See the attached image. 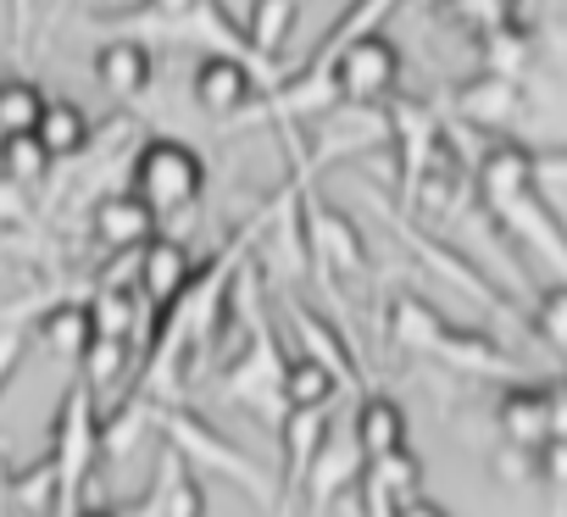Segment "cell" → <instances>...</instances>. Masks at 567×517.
Wrapping results in <instances>:
<instances>
[{"instance_id":"41","label":"cell","mask_w":567,"mask_h":517,"mask_svg":"<svg viewBox=\"0 0 567 517\" xmlns=\"http://www.w3.org/2000/svg\"><path fill=\"white\" fill-rule=\"evenodd\" d=\"M517 7H523V0H517Z\"/></svg>"},{"instance_id":"34","label":"cell","mask_w":567,"mask_h":517,"mask_svg":"<svg viewBox=\"0 0 567 517\" xmlns=\"http://www.w3.org/2000/svg\"><path fill=\"white\" fill-rule=\"evenodd\" d=\"M23 351H29V334L0 323V395H7V384L18 379V368H23Z\"/></svg>"},{"instance_id":"20","label":"cell","mask_w":567,"mask_h":517,"mask_svg":"<svg viewBox=\"0 0 567 517\" xmlns=\"http://www.w3.org/2000/svg\"><path fill=\"white\" fill-rule=\"evenodd\" d=\"M340 395V373H329L312 356H284V417L290 412H329Z\"/></svg>"},{"instance_id":"8","label":"cell","mask_w":567,"mask_h":517,"mask_svg":"<svg viewBox=\"0 0 567 517\" xmlns=\"http://www.w3.org/2000/svg\"><path fill=\"white\" fill-rule=\"evenodd\" d=\"M495 223L501 228H512L545 268H556L561 273V285H567V228H561V217L545 206V195L539 189H528V195H517V200H506V206H495Z\"/></svg>"},{"instance_id":"21","label":"cell","mask_w":567,"mask_h":517,"mask_svg":"<svg viewBox=\"0 0 567 517\" xmlns=\"http://www.w3.org/2000/svg\"><path fill=\"white\" fill-rule=\"evenodd\" d=\"M34 334L56 351V356H68V362H79L90 345H95V318H90V301H56V307H45L40 312V323H34Z\"/></svg>"},{"instance_id":"24","label":"cell","mask_w":567,"mask_h":517,"mask_svg":"<svg viewBox=\"0 0 567 517\" xmlns=\"http://www.w3.org/2000/svg\"><path fill=\"white\" fill-rule=\"evenodd\" d=\"M401 239H406V245L423 256L429 268H440V273H445L456 290H467V296H473V301H484V307H501V296H495L484 279H478V268H473V262H462L456 250H445L440 239H429V234H417V228H406V223H401Z\"/></svg>"},{"instance_id":"39","label":"cell","mask_w":567,"mask_h":517,"mask_svg":"<svg viewBox=\"0 0 567 517\" xmlns=\"http://www.w3.org/2000/svg\"><path fill=\"white\" fill-rule=\"evenodd\" d=\"M0 517H12V462L0 451Z\"/></svg>"},{"instance_id":"27","label":"cell","mask_w":567,"mask_h":517,"mask_svg":"<svg viewBox=\"0 0 567 517\" xmlns=\"http://www.w3.org/2000/svg\"><path fill=\"white\" fill-rule=\"evenodd\" d=\"M478 45H484V73H495V79H523V68L534 56V34L517 18L501 23V29H489Z\"/></svg>"},{"instance_id":"5","label":"cell","mask_w":567,"mask_h":517,"mask_svg":"<svg viewBox=\"0 0 567 517\" xmlns=\"http://www.w3.org/2000/svg\"><path fill=\"white\" fill-rule=\"evenodd\" d=\"M223 395L239 401V406H256V412L284 406V351H278L272 323H267L261 312H250V345H245L239 362H228Z\"/></svg>"},{"instance_id":"13","label":"cell","mask_w":567,"mask_h":517,"mask_svg":"<svg viewBox=\"0 0 567 517\" xmlns=\"http://www.w3.org/2000/svg\"><path fill=\"white\" fill-rule=\"evenodd\" d=\"M134 517H206V484H200V473H195L178 451L162 445V456H156V484H151V495L140 500Z\"/></svg>"},{"instance_id":"38","label":"cell","mask_w":567,"mask_h":517,"mask_svg":"<svg viewBox=\"0 0 567 517\" xmlns=\"http://www.w3.org/2000/svg\"><path fill=\"white\" fill-rule=\"evenodd\" d=\"M395 517H451L440 500H429V495H412V500H401L395 506Z\"/></svg>"},{"instance_id":"31","label":"cell","mask_w":567,"mask_h":517,"mask_svg":"<svg viewBox=\"0 0 567 517\" xmlns=\"http://www.w3.org/2000/svg\"><path fill=\"white\" fill-rule=\"evenodd\" d=\"M128 351H134L128 340H101V334H95V345H90V351L79 356V368H84V384H90V395H95V390H106V384H112V379L123 373Z\"/></svg>"},{"instance_id":"6","label":"cell","mask_w":567,"mask_h":517,"mask_svg":"<svg viewBox=\"0 0 567 517\" xmlns=\"http://www.w3.org/2000/svg\"><path fill=\"white\" fill-rule=\"evenodd\" d=\"M307 250L323 273H340V279H362L368 273V239L362 228L340 211V206H323L307 195Z\"/></svg>"},{"instance_id":"19","label":"cell","mask_w":567,"mask_h":517,"mask_svg":"<svg viewBox=\"0 0 567 517\" xmlns=\"http://www.w3.org/2000/svg\"><path fill=\"white\" fill-rule=\"evenodd\" d=\"M284 312H290V323H296V334H301V356L323 362V368L340 373V384H346V379H351V345L340 340V329H334L323 312H312L301 296H284Z\"/></svg>"},{"instance_id":"28","label":"cell","mask_w":567,"mask_h":517,"mask_svg":"<svg viewBox=\"0 0 567 517\" xmlns=\"http://www.w3.org/2000/svg\"><path fill=\"white\" fill-rule=\"evenodd\" d=\"M45 90L34 79H0V134H34L40 117H45Z\"/></svg>"},{"instance_id":"26","label":"cell","mask_w":567,"mask_h":517,"mask_svg":"<svg viewBox=\"0 0 567 517\" xmlns=\"http://www.w3.org/2000/svg\"><path fill=\"white\" fill-rule=\"evenodd\" d=\"M51 151L40 145V134H0V178L18 184V189H34L51 178Z\"/></svg>"},{"instance_id":"10","label":"cell","mask_w":567,"mask_h":517,"mask_svg":"<svg viewBox=\"0 0 567 517\" xmlns=\"http://www.w3.org/2000/svg\"><path fill=\"white\" fill-rule=\"evenodd\" d=\"M90 234H95L101 250L134 256V250H145V245L156 239V211H151L140 195L112 189V195H101V200L90 206Z\"/></svg>"},{"instance_id":"18","label":"cell","mask_w":567,"mask_h":517,"mask_svg":"<svg viewBox=\"0 0 567 517\" xmlns=\"http://www.w3.org/2000/svg\"><path fill=\"white\" fill-rule=\"evenodd\" d=\"M445 329H451V323H445L429 301H417V296H395L390 312H384L390 345H395V351H412V356H434V345L445 340Z\"/></svg>"},{"instance_id":"7","label":"cell","mask_w":567,"mask_h":517,"mask_svg":"<svg viewBox=\"0 0 567 517\" xmlns=\"http://www.w3.org/2000/svg\"><path fill=\"white\" fill-rule=\"evenodd\" d=\"M189 90H195V106L212 117H239L256 106V73L245 68V56H228V51L200 56Z\"/></svg>"},{"instance_id":"14","label":"cell","mask_w":567,"mask_h":517,"mask_svg":"<svg viewBox=\"0 0 567 517\" xmlns=\"http://www.w3.org/2000/svg\"><path fill=\"white\" fill-rule=\"evenodd\" d=\"M495 428H501V445H512V451H539V445L550 440L545 384H506L501 401H495Z\"/></svg>"},{"instance_id":"3","label":"cell","mask_w":567,"mask_h":517,"mask_svg":"<svg viewBox=\"0 0 567 517\" xmlns=\"http://www.w3.org/2000/svg\"><path fill=\"white\" fill-rule=\"evenodd\" d=\"M51 462H56V473H62V489H68V506L79 511L84 506V489H90V478H95V462H101V406H95V395H90V384L79 379L68 395H62V406H56V417H51Z\"/></svg>"},{"instance_id":"16","label":"cell","mask_w":567,"mask_h":517,"mask_svg":"<svg viewBox=\"0 0 567 517\" xmlns=\"http://www.w3.org/2000/svg\"><path fill=\"white\" fill-rule=\"evenodd\" d=\"M95 79L117 101H140L151 90V79H156V56H151L145 40H106L95 51Z\"/></svg>"},{"instance_id":"2","label":"cell","mask_w":567,"mask_h":517,"mask_svg":"<svg viewBox=\"0 0 567 517\" xmlns=\"http://www.w3.org/2000/svg\"><path fill=\"white\" fill-rule=\"evenodd\" d=\"M200 189H206V162H200V151L184 145V139L156 134V139H145V145L134 151V162H128V195H140V200L156 211V223L173 217V211H189V206L200 200Z\"/></svg>"},{"instance_id":"23","label":"cell","mask_w":567,"mask_h":517,"mask_svg":"<svg viewBox=\"0 0 567 517\" xmlns=\"http://www.w3.org/2000/svg\"><path fill=\"white\" fill-rule=\"evenodd\" d=\"M296 0H250V12H245V45L256 51V56H278L284 45H290V34H296Z\"/></svg>"},{"instance_id":"32","label":"cell","mask_w":567,"mask_h":517,"mask_svg":"<svg viewBox=\"0 0 567 517\" xmlns=\"http://www.w3.org/2000/svg\"><path fill=\"white\" fill-rule=\"evenodd\" d=\"M534 329L567 356V285H550V290L539 296V307H534Z\"/></svg>"},{"instance_id":"12","label":"cell","mask_w":567,"mask_h":517,"mask_svg":"<svg viewBox=\"0 0 567 517\" xmlns=\"http://www.w3.org/2000/svg\"><path fill=\"white\" fill-rule=\"evenodd\" d=\"M517 117H523V84H517V79L478 73V79H467V84L456 90V123H462V128L506 134Z\"/></svg>"},{"instance_id":"30","label":"cell","mask_w":567,"mask_h":517,"mask_svg":"<svg viewBox=\"0 0 567 517\" xmlns=\"http://www.w3.org/2000/svg\"><path fill=\"white\" fill-rule=\"evenodd\" d=\"M440 12L451 18V23H462L467 34H489V29H501V23H512L517 18V0H440Z\"/></svg>"},{"instance_id":"17","label":"cell","mask_w":567,"mask_h":517,"mask_svg":"<svg viewBox=\"0 0 567 517\" xmlns=\"http://www.w3.org/2000/svg\"><path fill=\"white\" fill-rule=\"evenodd\" d=\"M12 517H73L51 451L23 462V467H12Z\"/></svg>"},{"instance_id":"1","label":"cell","mask_w":567,"mask_h":517,"mask_svg":"<svg viewBox=\"0 0 567 517\" xmlns=\"http://www.w3.org/2000/svg\"><path fill=\"white\" fill-rule=\"evenodd\" d=\"M151 428H156V440H162L167 451H178L195 473H200V467H206V473H223V478H228V484H239L245 495L272 500V484H267V473L256 467V456H245L234 440H223L200 412H184V406H173V401H156Z\"/></svg>"},{"instance_id":"25","label":"cell","mask_w":567,"mask_h":517,"mask_svg":"<svg viewBox=\"0 0 567 517\" xmlns=\"http://www.w3.org/2000/svg\"><path fill=\"white\" fill-rule=\"evenodd\" d=\"M440 362L462 368V373H512V356L489 340V334H473V329H445V340L434 345Z\"/></svg>"},{"instance_id":"35","label":"cell","mask_w":567,"mask_h":517,"mask_svg":"<svg viewBox=\"0 0 567 517\" xmlns=\"http://www.w3.org/2000/svg\"><path fill=\"white\" fill-rule=\"evenodd\" d=\"M495 467H501V478H506V484L539 478V473H534V451H512V445H501V462H495Z\"/></svg>"},{"instance_id":"11","label":"cell","mask_w":567,"mask_h":517,"mask_svg":"<svg viewBox=\"0 0 567 517\" xmlns=\"http://www.w3.org/2000/svg\"><path fill=\"white\" fill-rule=\"evenodd\" d=\"M362 473H368V462H362L357 440H351V434H329V440H323V451L312 456V473H307V484H301V500H307V511H312V517H323V511H329L340 495H357Z\"/></svg>"},{"instance_id":"37","label":"cell","mask_w":567,"mask_h":517,"mask_svg":"<svg viewBox=\"0 0 567 517\" xmlns=\"http://www.w3.org/2000/svg\"><path fill=\"white\" fill-rule=\"evenodd\" d=\"M23 217H29V195L0 178V223H23Z\"/></svg>"},{"instance_id":"29","label":"cell","mask_w":567,"mask_h":517,"mask_svg":"<svg viewBox=\"0 0 567 517\" xmlns=\"http://www.w3.org/2000/svg\"><path fill=\"white\" fill-rule=\"evenodd\" d=\"M368 478L401 506V500H412V495H423V462H417V451L412 445H401V451H390L384 462H373L368 467Z\"/></svg>"},{"instance_id":"33","label":"cell","mask_w":567,"mask_h":517,"mask_svg":"<svg viewBox=\"0 0 567 517\" xmlns=\"http://www.w3.org/2000/svg\"><path fill=\"white\" fill-rule=\"evenodd\" d=\"M534 473H539V484L567 489V440H545V445L534 451Z\"/></svg>"},{"instance_id":"15","label":"cell","mask_w":567,"mask_h":517,"mask_svg":"<svg viewBox=\"0 0 567 517\" xmlns=\"http://www.w3.org/2000/svg\"><path fill=\"white\" fill-rule=\"evenodd\" d=\"M351 440H357V451H362V462H368V467H373V462H384L390 451L412 445L406 406H401L395 395H362V401L351 406Z\"/></svg>"},{"instance_id":"22","label":"cell","mask_w":567,"mask_h":517,"mask_svg":"<svg viewBox=\"0 0 567 517\" xmlns=\"http://www.w3.org/2000/svg\"><path fill=\"white\" fill-rule=\"evenodd\" d=\"M34 134H40V145L51 151V162H68V156H84V151H90L95 123H90V112L73 106V101H45V117H40Z\"/></svg>"},{"instance_id":"36","label":"cell","mask_w":567,"mask_h":517,"mask_svg":"<svg viewBox=\"0 0 567 517\" xmlns=\"http://www.w3.org/2000/svg\"><path fill=\"white\" fill-rule=\"evenodd\" d=\"M545 401H550V440H567V379L545 384Z\"/></svg>"},{"instance_id":"4","label":"cell","mask_w":567,"mask_h":517,"mask_svg":"<svg viewBox=\"0 0 567 517\" xmlns=\"http://www.w3.org/2000/svg\"><path fill=\"white\" fill-rule=\"evenodd\" d=\"M329 79H334V95L346 106H384L401 84V51H395V40L368 34L329 62Z\"/></svg>"},{"instance_id":"40","label":"cell","mask_w":567,"mask_h":517,"mask_svg":"<svg viewBox=\"0 0 567 517\" xmlns=\"http://www.w3.org/2000/svg\"><path fill=\"white\" fill-rule=\"evenodd\" d=\"M73 517H123V511H112V506H95V500H84Z\"/></svg>"},{"instance_id":"9","label":"cell","mask_w":567,"mask_h":517,"mask_svg":"<svg viewBox=\"0 0 567 517\" xmlns=\"http://www.w3.org/2000/svg\"><path fill=\"white\" fill-rule=\"evenodd\" d=\"M134 290L156 307V312H167L184 290H189V279H195V256H189V245L184 239H173V234H156L140 256H134Z\"/></svg>"}]
</instances>
